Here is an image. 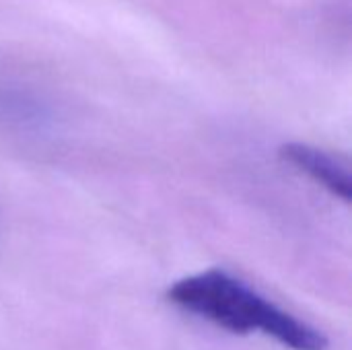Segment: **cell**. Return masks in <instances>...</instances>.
I'll return each mask as SVG.
<instances>
[{
	"instance_id": "2",
	"label": "cell",
	"mask_w": 352,
	"mask_h": 350,
	"mask_svg": "<svg viewBox=\"0 0 352 350\" xmlns=\"http://www.w3.org/2000/svg\"><path fill=\"white\" fill-rule=\"evenodd\" d=\"M280 157L293 165L297 171L305 173L318 186L328 190L334 198L342 202H351L352 179L349 163L324 149L305 144V142H289L280 146Z\"/></svg>"
},
{
	"instance_id": "1",
	"label": "cell",
	"mask_w": 352,
	"mask_h": 350,
	"mask_svg": "<svg viewBox=\"0 0 352 350\" xmlns=\"http://www.w3.org/2000/svg\"><path fill=\"white\" fill-rule=\"evenodd\" d=\"M167 301L231 334H262L289 350H326L322 330L278 307L239 276L210 268L167 289Z\"/></svg>"
}]
</instances>
